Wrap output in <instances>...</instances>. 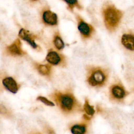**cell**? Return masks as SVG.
<instances>
[{"instance_id":"obj_1","label":"cell","mask_w":134,"mask_h":134,"mask_svg":"<svg viewBox=\"0 0 134 134\" xmlns=\"http://www.w3.org/2000/svg\"><path fill=\"white\" fill-rule=\"evenodd\" d=\"M102 14L106 28L110 32H114L121 22L122 12L112 4H107L103 8Z\"/></svg>"},{"instance_id":"obj_2","label":"cell","mask_w":134,"mask_h":134,"mask_svg":"<svg viewBox=\"0 0 134 134\" xmlns=\"http://www.w3.org/2000/svg\"><path fill=\"white\" fill-rule=\"evenodd\" d=\"M87 83L92 87L100 88L107 84L109 71L108 69L99 66H90L87 70Z\"/></svg>"},{"instance_id":"obj_3","label":"cell","mask_w":134,"mask_h":134,"mask_svg":"<svg viewBox=\"0 0 134 134\" xmlns=\"http://www.w3.org/2000/svg\"><path fill=\"white\" fill-rule=\"evenodd\" d=\"M129 94L120 81L112 83L108 88L109 99L114 103H122Z\"/></svg>"},{"instance_id":"obj_4","label":"cell","mask_w":134,"mask_h":134,"mask_svg":"<svg viewBox=\"0 0 134 134\" xmlns=\"http://www.w3.org/2000/svg\"><path fill=\"white\" fill-rule=\"evenodd\" d=\"M58 99L61 108L65 111L69 112L81 109L80 105L74 96L71 94H61L59 96Z\"/></svg>"},{"instance_id":"obj_5","label":"cell","mask_w":134,"mask_h":134,"mask_svg":"<svg viewBox=\"0 0 134 134\" xmlns=\"http://www.w3.org/2000/svg\"><path fill=\"white\" fill-rule=\"evenodd\" d=\"M77 28L82 37L84 39L91 38L95 31L93 26L85 22L79 16H77Z\"/></svg>"},{"instance_id":"obj_6","label":"cell","mask_w":134,"mask_h":134,"mask_svg":"<svg viewBox=\"0 0 134 134\" xmlns=\"http://www.w3.org/2000/svg\"><path fill=\"white\" fill-rule=\"evenodd\" d=\"M120 42L126 49L130 51H134V34L133 33L124 34L121 37Z\"/></svg>"},{"instance_id":"obj_7","label":"cell","mask_w":134,"mask_h":134,"mask_svg":"<svg viewBox=\"0 0 134 134\" xmlns=\"http://www.w3.org/2000/svg\"><path fill=\"white\" fill-rule=\"evenodd\" d=\"M42 18L44 23L49 25H55L58 23L57 14L48 8H44L43 10Z\"/></svg>"},{"instance_id":"obj_8","label":"cell","mask_w":134,"mask_h":134,"mask_svg":"<svg viewBox=\"0 0 134 134\" xmlns=\"http://www.w3.org/2000/svg\"><path fill=\"white\" fill-rule=\"evenodd\" d=\"M19 37H20L24 40L27 41L29 44L34 48H36L37 47V45L35 42L34 37L28 31L25 30V29H21L19 30Z\"/></svg>"},{"instance_id":"obj_9","label":"cell","mask_w":134,"mask_h":134,"mask_svg":"<svg viewBox=\"0 0 134 134\" xmlns=\"http://www.w3.org/2000/svg\"><path fill=\"white\" fill-rule=\"evenodd\" d=\"M3 84L9 92L13 93H16L17 92L18 88L17 83L12 77H8L5 78L3 80Z\"/></svg>"},{"instance_id":"obj_10","label":"cell","mask_w":134,"mask_h":134,"mask_svg":"<svg viewBox=\"0 0 134 134\" xmlns=\"http://www.w3.org/2000/svg\"><path fill=\"white\" fill-rule=\"evenodd\" d=\"M90 119H86L85 121L81 124L74 125L71 128V132L74 134H83L86 133Z\"/></svg>"},{"instance_id":"obj_11","label":"cell","mask_w":134,"mask_h":134,"mask_svg":"<svg viewBox=\"0 0 134 134\" xmlns=\"http://www.w3.org/2000/svg\"><path fill=\"white\" fill-rule=\"evenodd\" d=\"M8 52L14 55H19L23 53V51L21 49L20 43L19 40H17L9 46L7 48Z\"/></svg>"},{"instance_id":"obj_12","label":"cell","mask_w":134,"mask_h":134,"mask_svg":"<svg viewBox=\"0 0 134 134\" xmlns=\"http://www.w3.org/2000/svg\"><path fill=\"white\" fill-rule=\"evenodd\" d=\"M47 61L53 64L57 65L61 61V58L59 55L55 51H50L46 56Z\"/></svg>"},{"instance_id":"obj_13","label":"cell","mask_w":134,"mask_h":134,"mask_svg":"<svg viewBox=\"0 0 134 134\" xmlns=\"http://www.w3.org/2000/svg\"><path fill=\"white\" fill-rule=\"evenodd\" d=\"M83 110L85 114L92 118L95 113V110L93 106L91 105L88 99L85 98L84 104L83 105Z\"/></svg>"},{"instance_id":"obj_14","label":"cell","mask_w":134,"mask_h":134,"mask_svg":"<svg viewBox=\"0 0 134 134\" xmlns=\"http://www.w3.org/2000/svg\"><path fill=\"white\" fill-rule=\"evenodd\" d=\"M68 6L70 9L72 10L76 7L79 9H82V6L79 4L78 0H63Z\"/></svg>"},{"instance_id":"obj_15","label":"cell","mask_w":134,"mask_h":134,"mask_svg":"<svg viewBox=\"0 0 134 134\" xmlns=\"http://www.w3.org/2000/svg\"><path fill=\"white\" fill-rule=\"evenodd\" d=\"M39 72L43 75H48L50 72V68L46 65H39L37 68Z\"/></svg>"},{"instance_id":"obj_16","label":"cell","mask_w":134,"mask_h":134,"mask_svg":"<svg viewBox=\"0 0 134 134\" xmlns=\"http://www.w3.org/2000/svg\"><path fill=\"white\" fill-rule=\"evenodd\" d=\"M54 44L55 47L61 50L63 49L64 47V43L61 38L60 37L57 36L54 39Z\"/></svg>"},{"instance_id":"obj_17","label":"cell","mask_w":134,"mask_h":134,"mask_svg":"<svg viewBox=\"0 0 134 134\" xmlns=\"http://www.w3.org/2000/svg\"><path fill=\"white\" fill-rule=\"evenodd\" d=\"M37 100H39L40 101H41V102H42L43 103H44V104H46L47 106H54V104L53 102H51L50 100H48V99H47L46 97H43V96H38L37 98Z\"/></svg>"},{"instance_id":"obj_18","label":"cell","mask_w":134,"mask_h":134,"mask_svg":"<svg viewBox=\"0 0 134 134\" xmlns=\"http://www.w3.org/2000/svg\"><path fill=\"white\" fill-rule=\"evenodd\" d=\"M31 1H37L38 0H31Z\"/></svg>"}]
</instances>
